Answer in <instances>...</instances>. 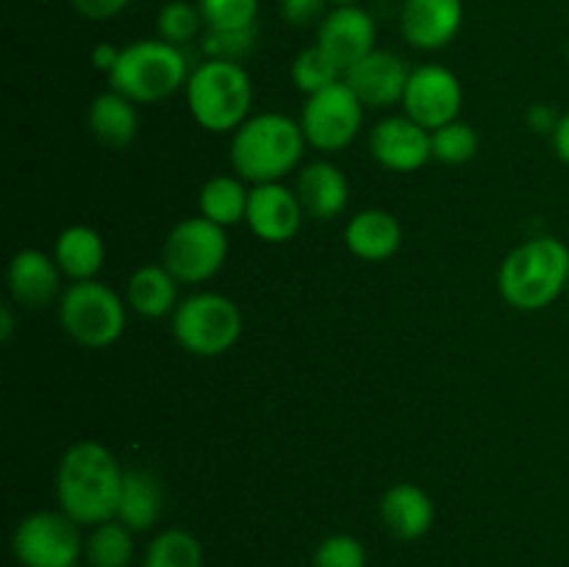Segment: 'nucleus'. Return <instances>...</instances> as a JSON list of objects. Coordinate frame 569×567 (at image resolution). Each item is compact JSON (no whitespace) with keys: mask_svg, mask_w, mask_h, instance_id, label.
Masks as SVG:
<instances>
[{"mask_svg":"<svg viewBox=\"0 0 569 567\" xmlns=\"http://www.w3.org/2000/svg\"><path fill=\"white\" fill-rule=\"evenodd\" d=\"M122 476L117 456L94 439H81L64 450L56 470V498L78 526L114 520L120 509Z\"/></svg>","mask_w":569,"mask_h":567,"instance_id":"nucleus-1","label":"nucleus"},{"mask_svg":"<svg viewBox=\"0 0 569 567\" xmlns=\"http://www.w3.org/2000/svg\"><path fill=\"white\" fill-rule=\"evenodd\" d=\"M306 145L303 128L292 117L278 111L248 117L231 139L233 172L253 187L281 181L300 165Z\"/></svg>","mask_w":569,"mask_h":567,"instance_id":"nucleus-2","label":"nucleus"},{"mask_svg":"<svg viewBox=\"0 0 569 567\" xmlns=\"http://www.w3.org/2000/svg\"><path fill=\"white\" fill-rule=\"evenodd\" d=\"M569 284V248L556 237H533L503 259L498 289L520 311L548 309Z\"/></svg>","mask_w":569,"mask_h":567,"instance_id":"nucleus-3","label":"nucleus"},{"mask_svg":"<svg viewBox=\"0 0 569 567\" xmlns=\"http://www.w3.org/2000/svg\"><path fill=\"white\" fill-rule=\"evenodd\" d=\"M253 83L239 61L206 59L187 81V106L194 122L211 133L237 131L248 120Z\"/></svg>","mask_w":569,"mask_h":567,"instance_id":"nucleus-4","label":"nucleus"},{"mask_svg":"<svg viewBox=\"0 0 569 567\" xmlns=\"http://www.w3.org/2000/svg\"><path fill=\"white\" fill-rule=\"evenodd\" d=\"M189 76L192 72L187 67V56L178 44L164 39H139L122 48L109 81L114 92L126 94L133 103H156L187 87Z\"/></svg>","mask_w":569,"mask_h":567,"instance_id":"nucleus-5","label":"nucleus"},{"mask_svg":"<svg viewBox=\"0 0 569 567\" xmlns=\"http://www.w3.org/2000/svg\"><path fill=\"white\" fill-rule=\"evenodd\" d=\"M61 328L83 348H109L126 331V304L100 281H72L59 298Z\"/></svg>","mask_w":569,"mask_h":567,"instance_id":"nucleus-6","label":"nucleus"},{"mask_svg":"<svg viewBox=\"0 0 569 567\" xmlns=\"http://www.w3.org/2000/svg\"><path fill=\"white\" fill-rule=\"evenodd\" d=\"M172 334L192 356H220L237 345L242 334V311L220 292L189 295L172 311Z\"/></svg>","mask_w":569,"mask_h":567,"instance_id":"nucleus-7","label":"nucleus"},{"mask_svg":"<svg viewBox=\"0 0 569 567\" xmlns=\"http://www.w3.org/2000/svg\"><path fill=\"white\" fill-rule=\"evenodd\" d=\"M228 256L226 228L206 217L181 220L164 239L161 261L178 284H203L222 270Z\"/></svg>","mask_w":569,"mask_h":567,"instance_id":"nucleus-8","label":"nucleus"},{"mask_svg":"<svg viewBox=\"0 0 569 567\" xmlns=\"http://www.w3.org/2000/svg\"><path fill=\"white\" fill-rule=\"evenodd\" d=\"M22 567H78L83 554L78 523L64 511H33L17 526L11 539Z\"/></svg>","mask_w":569,"mask_h":567,"instance_id":"nucleus-9","label":"nucleus"},{"mask_svg":"<svg viewBox=\"0 0 569 567\" xmlns=\"http://www.w3.org/2000/svg\"><path fill=\"white\" fill-rule=\"evenodd\" d=\"M365 122V103L359 94L345 83V78L322 92L309 94L300 117V128L311 148L322 153L348 148Z\"/></svg>","mask_w":569,"mask_h":567,"instance_id":"nucleus-10","label":"nucleus"},{"mask_svg":"<svg viewBox=\"0 0 569 567\" xmlns=\"http://www.w3.org/2000/svg\"><path fill=\"white\" fill-rule=\"evenodd\" d=\"M461 103H465V89L453 70L442 64H422L411 70L403 106L406 115L420 122L422 128L437 131V128L453 122L459 117Z\"/></svg>","mask_w":569,"mask_h":567,"instance_id":"nucleus-11","label":"nucleus"},{"mask_svg":"<svg viewBox=\"0 0 569 567\" xmlns=\"http://www.w3.org/2000/svg\"><path fill=\"white\" fill-rule=\"evenodd\" d=\"M303 217L306 211L298 192L283 187L281 181L256 183V187L250 189L244 222H248L250 231L259 239H264V242L281 245L295 239V233L300 231Z\"/></svg>","mask_w":569,"mask_h":567,"instance_id":"nucleus-12","label":"nucleus"},{"mask_svg":"<svg viewBox=\"0 0 569 567\" xmlns=\"http://www.w3.org/2000/svg\"><path fill=\"white\" fill-rule=\"evenodd\" d=\"M317 44L348 72L356 61L376 50V20L361 6H337L317 28Z\"/></svg>","mask_w":569,"mask_h":567,"instance_id":"nucleus-13","label":"nucleus"},{"mask_svg":"<svg viewBox=\"0 0 569 567\" xmlns=\"http://www.w3.org/2000/svg\"><path fill=\"white\" fill-rule=\"evenodd\" d=\"M370 153L378 165L395 172H415L433 159L431 131L420 122L403 117H387L370 133Z\"/></svg>","mask_w":569,"mask_h":567,"instance_id":"nucleus-14","label":"nucleus"},{"mask_svg":"<svg viewBox=\"0 0 569 567\" xmlns=\"http://www.w3.org/2000/svg\"><path fill=\"white\" fill-rule=\"evenodd\" d=\"M409 76L411 70L400 56L376 48L345 72V83L370 109H389L395 103H403Z\"/></svg>","mask_w":569,"mask_h":567,"instance_id":"nucleus-15","label":"nucleus"},{"mask_svg":"<svg viewBox=\"0 0 569 567\" xmlns=\"http://www.w3.org/2000/svg\"><path fill=\"white\" fill-rule=\"evenodd\" d=\"M461 22V0H403L400 9V33L417 50H439L450 44Z\"/></svg>","mask_w":569,"mask_h":567,"instance_id":"nucleus-16","label":"nucleus"},{"mask_svg":"<svg viewBox=\"0 0 569 567\" xmlns=\"http://www.w3.org/2000/svg\"><path fill=\"white\" fill-rule=\"evenodd\" d=\"M6 278H9L11 298L20 306H28V309L48 306L61 289L59 265H56L53 256L42 253L37 248H26L14 253Z\"/></svg>","mask_w":569,"mask_h":567,"instance_id":"nucleus-17","label":"nucleus"},{"mask_svg":"<svg viewBox=\"0 0 569 567\" xmlns=\"http://www.w3.org/2000/svg\"><path fill=\"white\" fill-rule=\"evenodd\" d=\"M381 520L392 537L403 539V543H415V539L426 537L431 531L433 523V504L431 495L417 484H395L383 493L381 506Z\"/></svg>","mask_w":569,"mask_h":567,"instance_id":"nucleus-18","label":"nucleus"},{"mask_svg":"<svg viewBox=\"0 0 569 567\" xmlns=\"http://www.w3.org/2000/svg\"><path fill=\"white\" fill-rule=\"evenodd\" d=\"M298 198L303 211L315 220H333L348 209L350 187L345 172L331 161H311L298 176Z\"/></svg>","mask_w":569,"mask_h":567,"instance_id":"nucleus-19","label":"nucleus"},{"mask_svg":"<svg viewBox=\"0 0 569 567\" xmlns=\"http://www.w3.org/2000/svg\"><path fill=\"white\" fill-rule=\"evenodd\" d=\"M403 242V228L398 217L383 209H365L345 226V245L365 261H387L398 253Z\"/></svg>","mask_w":569,"mask_h":567,"instance_id":"nucleus-20","label":"nucleus"},{"mask_svg":"<svg viewBox=\"0 0 569 567\" xmlns=\"http://www.w3.org/2000/svg\"><path fill=\"white\" fill-rule=\"evenodd\" d=\"M87 126L98 142L109 145V148H126L137 139L139 131V115L131 98L120 92H103L89 103Z\"/></svg>","mask_w":569,"mask_h":567,"instance_id":"nucleus-21","label":"nucleus"},{"mask_svg":"<svg viewBox=\"0 0 569 567\" xmlns=\"http://www.w3.org/2000/svg\"><path fill=\"white\" fill-rule=\"evenodd\" d=\"M53 259L61 276L72 278V281H92L106 259L103 237L89 226L64 228L56 239Z\"/></svg>","mask_w":569,"mask_h":567,"instance_id":"nucleus-22","label":"nucleus"},{"mask_svg":"<svg viewBox=\"0 0 569 567\" xmlns=\"http://www.w3.org/2000/svg\"><path fill=\"white\" fill-rule=\"evenodd\" d=\"M161 504H164V495H161V484L153 472L139 470V467L126 470L117 520L126 523L131 531H148L161 517Z\"/></svg>","mask_w":569,"mask_h":567,"instance_id":"nucleus-23","label":"nucleus"},{"mask_svg":"<svg viewBox=\"0 0 569 567\" xmlns=\"http://www.w3.org/2000/svg\"><path fill=\"white\" fill-rule=\"evenodd\" d=\"M128 306L142 317H167L178 309V278L164 265H144L128 278Z\"/></svg>","mask_w":569,"mask_h":567,"instance_id":"nucleus-24","label":"nucleus"},{"mask_svg":"<svg viewBox=\"0 0 569 567\" xmlns=\"http://www.w3.org/2000/svg\"><path fill=\"white\" fill-rule=\"evenodd\" d=\"M250 189L239 176H214L200 189V217L228 228L237 226L248 215Z\"/></svg>","mask_w":569,"mask_h":567,"instance_id":"nucleus-25","label":"nucleus"},{"mask_svg":"<svg viewBox=\"0 0 569 567\" xmlns=\"http://www.w3.org/2000/svg\"><path fill=\"white\" fill-rule=\"evenodd\" d=\"M83 554L92 567H131L133 531L120 520H106L92 528Z\"/></svg>","mask_w":569,"mask_h":567,"instance_id":"nucleus-26","label":"nucleus"},{"mask_svg":"<svg viewBox=\"0 0 569 567\" xmlns=\"http://www.w3.org/2000/svg\"><path fill=\"white\" fill-rule=\"evenodd\" d=\"M142 567H203L200 539L187 528H167L150 539Z\"/></svg>","mask_w":569,"mask_h":567,"instance_id":"nucleus-27","label":"nucleus"},{"mask_svg":"<svg viewBox=\"0 0 569 567\" xmlns=\"http://www.w3.org/2000/svg\"><path fill=\"white\" fill-rule=\"evenodd\" d=\"M345 78V72L339 70L337 61L320 48V44H311V48H303L292 61V81L300 92L317 94L322 89L333 87Z\"/></svg>","mask_w":569,"mask_h":567,"instance_id":"nucleus-28","label":"nucleus"},{"mask_svg":"<svg viewBox=\"0 0 569 567\" xmlns=\"http://www.w3.org/2000/svg\"><path fill=\"white\" fill-rule=\"evenodd\" d=\"M433 159L442 165H465L478 153V133L467 122H448V126L431 131Z\"/></svg>","mask_w":569,"mask_h":567,"instance_id":"nucleus-29","label":"nucleus"},{"mask_svg":"<svg viewBox=\"0 0 569 567\" xmlns=\"http://www.w3.org/2000/svg\"><path fill=\"white\" fill-rule=\"evenodd\" d=\"M156 26H159V33L164 42L181 48V44L192 42V39L198 37L200 26H206V22L198 6L187 3V0H172V3H167L164 9L159 11Z\"/></svg>","mask_w":569,"mask_h":567,"instance_id":"nucleus-30","label":"nucleus"},{"mask_svg":"<svg viewBox=\"0 0 569 567\" xmlns=\"http://www.w3.org/2000/svg\"><path fill=\"white\" fill-rule=\"evenodd\" d=\"M206 28L217 31H237V28H253L259 14V0H198Z\"/></svg>","mask_w":569,"mask_h":567,"instance_id":"nucleus-31","label":"nucleus"},{"mask_svg":"<svg viewBox=\"0 0 569 567\" xmlns=\"http://www.w3.org/2000/svg\"><path fill=\"white\" fill-rule=\"evenodd\" d=\"M311 567H367V550L350 534H331L317 545Z\"/></svg>","mask_w":569,"mask_h":567,"instance_id":"nucleus-32","label":"nucleus"},{"mask_svg":"<svg viewBox=\"0 0 569 567\" xmlns=\"http://www.w3.org/2000/svg\"><path fill=\"white\" fill-rule=\"evenodd\" d=\"M203 53L206 59L220 61H239L253 50L256 44V26L253 28H237V31H217V28H206L203 33Z\"/></svg>","mask_w":569,"mask_h":567,"instance_id":"nucleus-33","label":"nucleus"},{"mask_svg":"<svg viewBox=\"0 0 569 567\" xmlns=\"http://www.w3.org/2000/svg\"><path fill=\"white\" fill-rule=\"evenodd\" d=\"M328 0H281V17L289 26L306 28L326 20Z\"/></svg>","mask_w":569,"mask_h":567,"instance_id":"nucleus-34","label":"nucleus"},{"mask_svg":"<svg viewBox=\"0 0 569 567\" xmlns=\"http://www.w3.org/2000/svg\"><path fill=\"white\" fill-rule=\"evenodd\" d=\"M76 6V11L87 20H111V17L120 14L131 0H70Z\"/></svg>","mask_w":569,"mask_h":567,"instance_id":"nucleus-35","label":"nucleus"},{"mask_svg":"<svg viewBox=\"0 0 569 567\" xmlns=\"http://www.w3.org/2000/svg\"><path fill=\"white\" fill-rule=\"evenodd\" d=\"M526 122L528 128H533V131L553 133L556 126H559V115H556L548 103H533L531 109L526 111Z\"/></svg>","mask_w":569,"mask_h":567,"instance_id":"nucleus-36","label":"nucleus"},{"mask_svg":"<svg viewBox=\"0 0 569 567\" xmlns=\"http://www.w3.org/2000/svg\"><path fill=\"white\" fill-rule=\"evenodd\" d=\"M120 48H114L111 42H100L98 48L92 50V64L98 67V70L103 72H111L117 67V61H120Z\"/></svg>","mask_w":569,"mask_h":567,"instance_id":"nucleus-37","label":"nucleus"},{"mask_svg":"<svg viewBox=\"0 0 569 567\" xmlns=\"http://www.w3.org/2000/svg\"><path fill=\"white\" fill-rule=\"evenodd\" d=\"M550 137H553L556 156H559L565 165H569V111L565 117H559V126H556V131L550 133Z\"/></svg>","mask_w":569,"mask_h":567,"instance_id":"nucleus-38","label":"nucleus"},{"mask_svg":"<svg viewBox=\"0 0 569 567\" xmlns=\"http://www.w3.org/2000/svg\"><path fill=\"white\" fill-rule=\"evenodd\" d=\"M11 334H14V315H11V306H0V342H9Z\"/></svg>","mask_w":569,"mask_h":567,"instance_id":"nucleus-39","label":"nucleus"},{"mask_svg":"<svg viewBox=\"0 0 569 567\" xmlns=\"http://www.w3.org/2000/svg\"><path fill=\"white\" fill-rule=\"evenodd\" d=\"M328 3H333V6H359L361 0H328Z\"/></svg>","mask_w":569,"mask_h":567,"instance_id":"nucleus-40","label":"nucleus"},{"mask_svg":"<svg viewBox=\"0 0 569 567\" xmlns=\"http://www.w3.org/2000/svg\"><path fill=\"white\" fill-rule=\"evenodd\" d=\"M567 56H569V44H567Z\"/></svg>","mask_w":569,"mask_h":567,"instance_id":"nucleus-41","label":"nucleus"},{"mask_svg":"<svg viewBox=\"0 0 569 567\" xmlns=\"http://www.w3.org/2000/svg\"><path fill=\"white\" fill-rule=\"evenodd\" d=\"M567 292H569V284H567Z\"/></svg>","mask_w":569,"mask_h":567,"instance_id":"nucleus-42","label":"nucleus"}]
</instances>
